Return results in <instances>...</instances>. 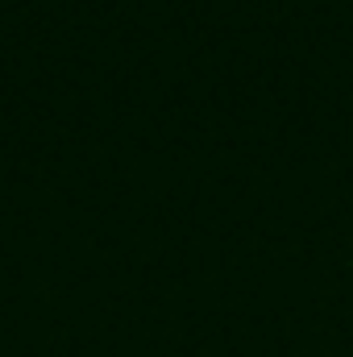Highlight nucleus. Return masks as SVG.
Segmentation results:
<instances>
[]
</instances>
